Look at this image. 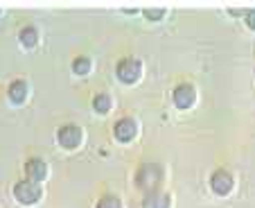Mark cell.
<instances>
[{"label":"cell","mask_w":255,"mask_h":208,"mask_svg":"<svg viewBox=\"0 0 255 208\" xmlns=\"http://www.w3.org/2000/svg\"><path fill=\"white\" fill-rule=\"evenodd\" d=\"M14 197L18 199L20 204H36L41 199V186L36 181L23 179L14 186Z\"/></svg>","instance_id":"6da1fadb"},{"label":"cell","mask_w":255,"mask_h":208,"mask_svg":"<svg viewBox=\"0 0 255 208\" xmlns=\"http://www.w3.org/2000/svg\"><path fill=\"white\" fill-rule=\"evenodd\" d=\"M140 73H142V66H140V61H138V59H133V57L122 59V61H118V66H116V75L125 84L138 82Z\"/></svg>","instance_id":"7a4b0ae2"},{"label":"cell","mask_w":255,"mask_h":208,"mask_svg":"<svg viewBox=\"0 0 255 208\" xmlns=\"http://www.w3.org/2000/svg\"><path fill=\"white\" fill-rule=\"evenodd\" d=\"M160 177H163V170H160V165H156V163H144L142 168L138 170V175H135V181H138L140 188H154V186L160 181Z\"/></svg>","instance_id":"3957f363"},{"label":"cell","mask_w":255,"mask_h":208,"mask_svg":"<svg viewBox=\"0 0 255 208\" xmlns=\"http://www.w3.org/2000/svg\"><path fill=\"white\" fill-rule=\"evenodd\" d=\"M57 138L66 150H77L82 145V129L77 125H66L57 131Z\"/></svg>","instance_id":"277c9868"},{"label":"cell","mask_w":255,"mask_h":208,"mask_svg":"<svg viewBox=\"0 0 255 208\" xmlns=\"http://www.w3.org/2000/svg\"><path fill=\"white\" fill-rule=\"evenodd\" d=\"M172 97L178 109H190L194 104V100H197V93H194V88L190 86V84H181V86L174 88Z\"/></svg>","instance_id":"5b68a950"},{"label":"cell","mask_w":255,"mask_h":208,"mask_svg":"<svg viewBox=\"0 0 255 208\" xmlns=\"http://www.w3.org/2000/svg\"><path fill=\"white\" fill-rule=\"evenodd\" d=\"M210 188L217 195H228L233 190V177L228 175L226 170H217L215 175L210 177Z\"/></svg>","instance_id":"8992f818"},{"label":"cell","mask_w":255,"mask_h":208,"mask_svg":"<svg viewBox=\"0 0 255 208\" xmlns=\"http://www.w3.org/2000/svg\"><path fill=\"white\" fill-rule=\"evenodd\" d=\"M25 175H27L29 181H43L45 177H48V165H45L43 159H29L27 163H25Z\"/></svg>","instance_id":"52a82bcc"},{"label":"cell","mask_w":255,"mask_h":208,"mask_svg":"<svg viewBox=\"0 0 255 208\" xmlns=\"http://www.w3.org/2000/svg\"><path fill=\"white\" fill-rule=\"evenodd\" d=\"M135 136V120H131V118H122V120L116 122V138L122 143L131 141Z\"/></svg>","instance_id":"ba28073f"},{"label":"cell","mask_w":255,"mask_h":208,"mask_svg":"<svg viewBox=\"0 0 255 208\" xmlns=\"http://www.w3.org/2000/svg\"><path fill=\"white\" fill-rule=\"evenodd\" d=\"M142 208H169V195L147 193L144 199H142Z\"/></svg>","instance_id":"9c48e42d"},{"label":"cell","mask_w":255,"mask_h":208,"mask_svg":"<svg viewBox=\"0 0 255 208\" xmlns=\"http://www.w3.org/2000/svg\"><path fill=\"white\" fill-rule=\"evenodd\" d=\"M7 95H9V100L14 102V104H20V102L27 97V84H25L23 79H14V82L9 84V88H7Z\"/></svg>","instance_id":"30bf717a"},{"label":"cell","mask_w":255,"mask_h":208,"mask_svg":"<svg viewBox=\"0 0 255 208\" xmlns=\"http://www.w3.org/2000/svg\"><path fill=\"white\" fill-rule=\"evenodd\" d=\"M36 41H39V32H36V27H34V25H25V27L20 29V43L27 45V48H32V45H36Z\"/></svg>","instance_id":"8fae6325"},{"label":"cell","mask_w":255,"mask_h":208,"mask_svg":"<svg viewBox=\"0 0 255 208\" xmlns=\"http://www.w3.org/2000/svg\"><path fill=\"white\" fill-rule=\"evenodd\" d=\"M93 107H95L97 113H106L111 109V97L106 95V93H100V95H95V100H93Z\"/></svg>","instance_id":"7c38bea8"},{"label":"cell","mask_w":255,"mask_h":208,"mask_svg":"<svg viewBox=\"0 0 255 208\" xmlns=\"http://www.w3.org/2000/svg\"><path fill=\"white\" fill-rule=\"evenodd\" d=\"M72 70L77 75H86L88 70H91V59H86V57H77L75 61H72Z\"/></svg>","instance_id":"4fadbf2b"},{"label":"cell","mask_w":255,"mask_h":208,"mask_svg":"<svg viewBox=\"0 0 255 208\" xmlns=\"http://www.w3.org/2000/svg\"><path fill=\"white\" fill-rule=\"evenodd\" d=\"M97 208H122V202L118 197H113V195H106V197H102L97 202Z\"/></svg>","instance_id":"5bb4252c"},{"label":"cell","mask_w":255,"mask_h":208,"mask_svg":"<svg viewBox=\"0 0 255 208\" xmlns=\"http://www.w3.org/2000/svg\"><path fill=\"white\" fill-rule=\"evenodd\" d=\"M163 14H165V9H160V7H158V9H144V16H147V18H151V20H158Z\"/></svg>","instance_id":"9a60e30c"},{"label":"cell","mask_w":255,"mask_h":208,"mask_svg":"<svg viewBox=\"0 0 255 208\" xmlns=\"http://www.w3.org/2000/svg\"><path fill=\"white\" fill-rule=\"evenodd\" d=\"M246 25H249L251 29H255V9H251L249 14H246Z\"/></svg>","instance_id":"2e32d148"}]
</instances>
